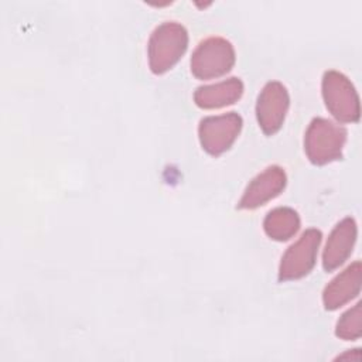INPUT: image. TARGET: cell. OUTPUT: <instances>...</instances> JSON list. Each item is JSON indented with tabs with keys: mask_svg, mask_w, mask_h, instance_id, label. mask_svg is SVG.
I'll use <instances>...</instances> for the list:
<instances>
[{
	"mask_svg": "<svg viewBox=\"0 0 362 362\" xmlns=\"http://www.w3.org/2000/svg\"><path fill=\"white\" fill-rule=\"evenodd\" d=\"M346 134V129L332 120L324 117L313 119L304 136V150L308 160L317 165L339 160Z\"/></svg>",
	"mask_w": 362,
	"mask_h": 362,
	"instance_id": "7a4b0ae2",
	"label": "cell"
},
{
	"mask_svg": "<svg viewBox=\"0 0 362 362\" xmlns=\"http://www.w3.org/2000/svg\"><path fill=\"white\" fill-rule=\"evenodd\" d=\"M361 280L362 267L361 262L356 260L335 276L324 288L322 303L325 310L334 311L355 298L361 291Z\"/></svg>",
	"mask_w": 362,
	"mask_h": 362,
	"instance_id": "30bf717a",
	"label": "cell"
},
{
	"mask_svg": "<svg viewBox=\"0 0 362 362\" xmlns=\"http://www.w3.org/2000/svg\"><path fill=\"white\" fill-rule=\"evenodd\" d=\"M263 228L269 238L279 242L288 240L300 229V216L288 206H279L266 215Z\"/></svg>",
	"mask_w": 362,
	"mask_h": 362,
	"instance_id": "7c38bea8",
	"label": "cell"
},
{
	"mask_svg": "<svg viewBox=\"0 0 362 362\" xmlns=\"http://www.w3.org/2000/svg\"><path fill=\"white\" fill-rule=\"evenodd\" d=\"M321 232L310 228L286 250L279 267V280L290 281L304 277L315 264L318 247L321 243Z\"/></svg>",
	"mask_w": 362,
	"mask_h": 362,
	"instance_id": "5b68a950",
	"label": "cell"
},
{
	"mask_svg": "<svg viewBox=\"0 0 362 362\" xmlns=\"http://www.w3.org/2000/svg\"><path fill=\"white\" fill-rule=\"evenodd\" d=\"M235 64V49L222 37H209L198 44L191 57V72L198 79H211L228 74Z\"/></svg>",
	"mask_w": 362,
	"mask_h": 362,
	"instance_id": "277c9868",
	"label": "cell"
},
{
	"mask_svg": "<svg viewBox=\"0 0 362 362\" xmlns=\"http://www.w3.org/2000/svg\"><path fill=\"white\" fill-rule=\"evenodd\" d=\"M362 334V305L356 303L352 308L345 311L337 322L335 335L345 341H355Z\"/></svg>",
	"mask_w": 362,
	"mask_h": 362,
	"instance_id": "4fadbf2b",
	"label": "cell"
},
{
	"mask_svg": "<svg viewBox=\"0 0 362 362\" xmlns=\"http://www.w3.org/2000/svg\"><path fill=\"white\" fill-rule=\"evenodd\" d=\"M287 175L280 165H269L246 187L238 202L239 209H255L276 198L286 187Z\"/></svg>",
	"mask_w": 362,
	"mask_h": 362,
	"instance_id": "ba28073f",
	"label": "cell"
},
{
	"mask_svg": "<svg viewBox=\"0 0 362 362\" xmlns=\"http://www.w3.org/2000/svg\"><path fill=\"white\" fill-rule=\"evenodd\" d=\"M290 98L286 86L277 81L267 82L257 96L256 116L264 134H274L283 126Z\"/></svg>",
	"mask_w": 362,
	"mask_h": 362,
	"instance_id": "52a82bcc",
	"label": "cell"
},
{
	"mask_svg": "<svg viewBox=\"0 0 362 362\" xmlns=\"http://www.w3.org/2000/svg\"><path fill=\"white\" fill-rule=\"evenodd\" d=\"M242 124V117L235 112L202 119L198 127L202 148L212 156L225 153L238 139Z\"/></svg>",
	"mask_w": 362,
	"mask_h": 362,
	"instance_id": "8992f818",
	"label": "cell"
},
{
	"mask_svg": "<svg viewBox=\"0 0 362 362\" xmlns=\"http://www.w3.org/2000/svg\"><path fill=\"white\" fill-rule=\"evenodd\" d=\"M242 93V81L239 78H229L214 85L199 86L194 93V100L202 109H219L239 100Z\"/></svg>",
	"mask_w": 362,
	"mask_h": 362,
	"instance_id": "8fae6325",
	"label": "cell"
},
{
	"mask_svg": "<svg viewBox=\"0 0 362 362\" xmlns=\"http://www.w3.org/2000/svg\"><path fill=\"white\" fill-rule=\"evenodd\" d=\"M187 45L188 33L184 25L177 21H165L157 25L147 45L151 72L161 75L171 69L185 52Z\"/></svg>",
	"mask_w": 362,
	"mask_h": 362,
	"instance_id": "6da1fadb",
	"label": "cell"
},
{
	"mask_svg": "<svg viewBox=\"0 0 362 362\" xmlns=\"http://www.w3.org/2000/svg\"><path fill=\"white\" fill-rule=\"evenodd\" d=\"M322 98L329 113L339 122L359 120V96L355 86L342 72L327 71L322 76Z\"/></svg>",
	"mask_w": 362,
	"mask_h": 362,
	"instance_id": "3957f363",
	"label": "cell"
},
{
	"mask_svg": "<svg viewBox=\"0 0 362 362\" xmlns=\"http://www.w3.org/2000/svg\"><path fill=\"white\" fill-rule=\"evenodd\" d=\"M358 228L352 216L339 221L331 230L322 253V266L327 272L339 267L352 253Z\"/></svg>",
	"mask_w": 362,
	"mask_h": 362,
	"instance_id": "9c48e42d",
	"label": "cell"
}]
</instances>
